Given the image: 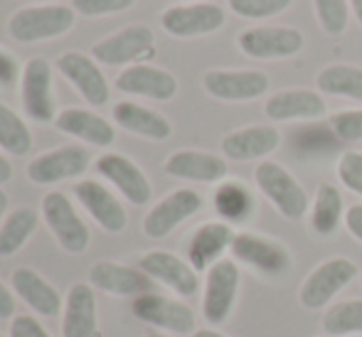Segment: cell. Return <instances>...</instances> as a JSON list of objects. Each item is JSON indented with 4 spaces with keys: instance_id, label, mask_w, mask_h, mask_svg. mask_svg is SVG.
Here are the masks:
<instances>
[{
    "instance_id": "obj_1",
    "label": "cell",
    "mask_w": 362,
    "mask_h": 337,
    "mask_svg": "<svg viewBox=\"0 0 362 337\" xmlns=\"http://www.w3.org/2000/svg\"><path fill=\"white\" fill-rule=\"evenodd\" d=\"M254 180H257L259 190L264 192V197L286 219H300L308 212L310 202L303 185L291 175L281 162H274V160L259 162L257 170H254Z\"/></svg>"
},
{
    "instance_id": "obj_2",
    "label": "cell",
    "mask_w": 362,
    "mask_h": 337,
    "mask_svg": "<svg viewBox=\"0 0 362 337\" xmlns=\"http://www.w3.org/2000/svg\"><path fill=\"white\" fill-rule=\"evenodd\" d=\"M10 35L18 42H42L74 28V8L67 5H35L23 8L10 18Z\"/></svg>"
},
{
    "instance_id": "obj_3",
    "label": "cell",
    "mask_w": 362,
    "mask_h": 337,
    "mask_svg": "<svg viewBox=\"0 0 362 337\" xmlns=\"http://www.w3.org/2000/svg\"><path fill=\"white\" fill-rule=\"evenodd\" d=\"M42 217L57 244L69 254H84L89 249L91 234L84 219L76 214L72 200L64 192H47L42 200Z\"/></svg>"
},
{
    "instance_id": "obj_4",
    "label": "cell",
    "mask_w": 362,
    "mask_h": 337,
    "mask_svg": "<svg viewBox=\"0 0 362 337\" xmlns=\"http://www.w3.org/2000/svg\"><path fill=\"white\" fill-rule=\"evenodd\" d=\"M234 261H242L244 266L254 268L257 273L267 278H279V276L291 271V254L276 239L262 237V234L242 232L234 237L232 244Z\"/></svg>"
},
{
    "instance_id": "obj_5",
    "label": "cell",
    "mask_w": 362,
    "mask_h": 337,
    "mask_svg": "<svg viewBox=\"0 0 362 337\" xmlns=\"http://www.w3.org/2000/svg\"><path fill=\"white\" fill-rule=\"evenodd\" d=\"M20 91H23V109L35 124H52L57 121V101H54L52 67L47 59L33 57L20 76Z\"/></svg>"
},
{
    "instance_id": "obj_6",
    "label": "cell",
    "mask_w": 362,
    "mask_h": 337,
    "mask_svg": "<svg viewBox=\"0 0 362 337\" xmlns=\"http://www.w3.org/2000/svg\"><path fill=\"white\" fill-rule=\"evenodd\" d=\"M237 45L252 59H288L303 49L305 40L300 30L286 25H262L249 28L237 37Z\"/></svg>"
},
{
    "instance_id": "obj_7",
    "label": "cell",
    "mask_w": 362,
    "mask_h": 337,
    "mask_svg": "<svg viewBox=\"0 0 362 337\" xmlns=\"http://www.w3.org/2000/svg\"><path fill=\"white\" fill-rule=\"evenodd\" d=\"M91 52L101 64H111V67L131 64L134 67L136 62H144L156 54V37L148 25H129L116 35H109L101 42H96Z\"/></svg>"
},
{
    "instance_id": "obj_8",
    "label": "cell",
    "mask_w": 362,
    "mask_h": 337,
    "mask_svg": "<svg viewBox=\"0 0 362 337\" xmlns=\"http://www.w3.org/2000/svg\"><path fill=\"white\" fill-rule=\"evenodd\" d=\"M239 293V266L232 259H219L215 266L207 268L205 298H202V313L205 320L219 325L232 315L234 300Z\"/></svg>"
},
{
    "instance_id": "obj_9",
    "label": "cell",
    "mask_w": 362,
    "mask_h": 337,
    "mask_svg": "<svg viewBox=\"0 0 362 337\" xmlns=\"http://www.w3.org/2000/svg\"><path fill=\"white\" fill-rule=\"evenodd\" d=\"M358 276V266H355L350 259L335 256L323 261L313 273L305 278V283L300 285V303L305 308L315 310L323 308L328 300H333L350 280Z\"/></svg>"
},
{
    "instance_id": "obj_10",
    "label": "cell",
    "mask_w": 362,
    "mask_h": 337,
    "mask_svg": "<svg viewBox=\"0 0 362 337\" xmlns=\"http://www.w3.org/2000/svg\"><path fill=\"white\" fill-rule=\"evenodd\" d=\"M269 76L257 69H210L202 86L219 101H254L269 91Z\"/></svg>"
},
{
    "instance_id": "obj_11",
    "label": "cell",
    "mask_w": 362,
    "mask_h": 337,
    "mask_svg": "<svg viewBox=\"0 0 362 337\" xmlns=\"http://www.w3.org/2000/svg\"><path fill=\"white\" fill-rule=\"evenodd\" d=\"M91 165V155L81 146H62L57 150H49L37 155L28 165V177L35 185H54L62 180H74L84 175Z\"/></svg>"
},
{
    "instance_id": "obj_12",
    "label": "cell",
    "mask_w": 362,
    "mask_h": 337,
    "mask_svg": "<svg viewBox=\"0 0 362 337\" xmlns=\"http://www.w3.org/2000/svg\"><path fill=\"white\" fill-rule=\"evenodd\" d=\"M224 10L215 3L173 5L160 15V25L173 37H202L224 25Z\"/></svg>"
},
{
    "instance_id": "obj_13",
    "label": "cell",
    "mask_w": 362,
    "mask_h": 337,
    "mask_svg": "<svg viewBox=\"0 0 362 337\" xmlns=\"http://www.w3.org/2000/svg\"><path fill=\"white\" fill-rule=\"evenodd\" d=\"M134 315L148 325H156L168 333L187 335L195 333V313L190 305L170 300L158 293H144L134 300Z\"/></svg>"
},
{
    "instance_id": "obj_14",
    "label": "cell",
    "mask_w": 362,
    "mask_h": 337,
    "mask_svg": "<svg viewBox=\"0 0 362 337\" xmlns=\"http://www.w3.org/2000/svg\"><path fill=\"white\" fill-rule=\"evenodd\" d=\"M202 209V197L195 190H175L168 197H163L144 219V232L151 239H163L173 232L175 227H180L185 219H190L192 214H197Z\"/></svg>"
},
{
    "instance_id": "obj_15",
    "label": "cell",
    "mask_w": 362,
    "mask_h": 337,
    "mask_svg": "<svg viewBox=\"0 0 362 337\" xmlns=\"http://www.w3.org/2000/svg\"><path fill=\"white\" fill-rule=\"evenodd\" d=\"M96 170L101 177L111 182L121 195L126 197L131 204H148L153 197V187L148 182L146 172L136 165L131 158L121 155V153H104L96 160Z\"/></svg>"
},
{
    "instance_id": "obj_16",
    "label": "cell",
    "mask_w": 362,
    "mask_h": 337,
    "mask_svg": "<svg viewBox=\"0 0 362 337\" xmlns=\"http://www.w3.org/2000/svg\"><path fill=\"white\" fill-rule=\"evenodd\" d=\"M57 69L69 84L81 94V99L89 101L91 106H104L109 104V81H106L104 71L91 57L81 52H64L57 59Z\"/></svg>"
},
{
    "instance_id": "obj_17",
    "label": "cell",
    "mask_w": 362,
    "mask_h": 337,
    "mask_svg": "<svg viewBox=\"0 0 362 337\" xmlns=\"http://www.w3.org/2000/svg\"><path fill=\"white\" fill-rule=\"evenodd\" d=\"M139 268L144 271L148 278L160 280L163 285H168L170 290H175L177 295H195L200 290V278H197V271L190 266L187 261H182L180 256L170 252H148L141 256Z\"/></svg>"
},
{
    "instance_id": "obj_18",
    "label": "cell",
    "mask_w": 362,
    "mask_h": 337,
    "mask_svg": "<svg viewBox=\"0 0 362 337\" xmlns=\"http://www.w3.org/2000/svg\"><path fill=\"white\" fill-rule=\"evenodd\" d=\"M74 197L79 200L81 207L89 212V217L94 219L101 229H106V232L119 234V232H124L126 224H129L124 204L116 200L114 192L101 185V182H94V180L76 182Z\"/></svg>"
},
{
    "instance_id": "obj_19",
    "label": "cell",
    "mask_w": 362,
    "mask_h": 337,
    "mask_svg": "<svg viewBox=\"0 0 362 337\" xmlns=\"http://www.w3.org/2000/svg\"><path fill=\"white\" fill-rule=\"evenodd\" d=\"M116 89L124 94L146 96L156 101H170L177 94V79L170 71L151 64H134L116 76Z\"/></svg>"
},
{
    "instance_id": "obj_20",
    "label": "cell",
    "mask_w": 362,
    "mask_h": 337,
    "mask_svg": "<svg viewBox=\"0 0 362 337\" xmlns=\"http://www.w3.org/2000/svg\"><path fill=\"white\" fill-rule=\"evenodd\" d=\"M281 146V134L274 126H247L222 138V153L229 160H262Z\"/></svg>"
},
{
    "instance_id": "obj_21",
    "label": "cell",
    "mask_w": 362,
    "mask_h": 337,
    "mask_svg": "<svg viewBox=\"0 0 362 337\" xmlns=\"http://www.w3.org/2000/svg\"><path fill=\"white\" fill-rule=\"evenodd\" d=\"M99 335V308L94 288L76 283L64 298L62 337H96Z\"/></svg>"
},
{
    "instance_id": "obj_22",
    "label": "cell",
    "mask_w": 362,
    "mask_h": 337,
    "mask_svg": "<svg viewBox=\"0 0 362 337\" xmlns=\"http://www.w3.org/2000/svg\"><path fill=\"white\" fill-rule=\"evenodd\" d=\"M234 237H237V232L227 222H207L202 227H197L195 234L190 237V244H187L190 266L195 271L215 266L219 259H224L222 254L227 249H232Z\"/></svg>"
},
{
    "instance_id": "obj_23",
    "label": "cell",
    "mask_w": 362,
    "mask_h": 337,
    "mask_svg": "<svg viewBox=\"0 0 362 337\" xmlns=\"http://www.w3.org/2000/svg\"><path fill=\"white\" fill-rule=\"evenodd\" d=\"M264 114L272 121H313L325 114V101L313 89H284L269 96Z\"/></svg>"
},
{
    "instance_id": "obj_24",
    "label": "cell",
    "mask_w": 362,
    "mask_h": 337,
    "mask_svg": "<svg viewBox=\"0 0 362 337\" xmlns=\"http://www.w3.org/2000/svg\"><path fill=\"white\" fill-rule=\"evenodd\" d=\"M13 288L18 298L42 318H54L62 310V295L49 280H45L37 271L23 266L13 271Z\"/></svg>"
},
{
    "instance_id": "obj_25",
    "label": "cell",
    "mask_w": 362,
    "mask_h": 337,
    "mask_svg": "<svg viewBox=\"0 0 362 337\" xmlns=\"http://www.w3.org/2000/svg\"><path fill=\"white\" fill-rule=\"evenodd\" d=\"M89 278L94 288L104 290L111 295H139L151 293V278L141 268H131L124 264L114 261H99L89 271Z\"/></svg>"
},
{
    "instance_id": "obj_26",
    "label": "cell",
    "mask_w": 362,
    "mask_h": 337,
    "mask_svg": "<svg viewBox=\"0 0 362 337\" xmlns=\"http://www.w3.org/2000/svg\"><path fill=\"white\" fill-rule=\"evenodd\" d=\"M165 172L177 180L190 182H219L227 177V162L215 153L177 150L165 160Z\"/></svg>"
},
{
    "instance_id": "obj_27",
    "label": "cell",
    "mask_w": 362,
    "mask_h": 337,
    "mask_svg": "<svg viewBox=\"0 0 362 337\" xmlns=\"http://www.w3.org/2000/svg\"><path fill=\"white\" fill-rule=\"evenodd\" d=\"M57 131L67 136H74L84 143H91V146L99 148H109L111 143L116 141V131L104 116L94 114V111L86 109H64L62 114H57V121H54Z\"/></svg>"
},
{
    "instance_id": "obj_28",
    "label": "cell",
    "mask_w": 362,
    "mask_h": 337,
    "mask_svg": "<svg viewBox=\"0 0 362 337\" xmlns=\"http://www.w3.org/2000/svg\"><path fill=\"white\" fill-rule=\"evenodd\" d=\"M114 121L129 134L144 136L148 141H168L173 134V126L165 116L134 101H119L114 106Z\"/></svg>"
},
{
    "instance_id": "obj_29",
    "label": "cell",
    "mask_w": 362,
    "mask_h": 337,
    "mask_svg": "<svg viewBox=\"0 0 362 337\" xmlns=\"http://www.w3.org/2000/svg\"><path fill=\"white\" fill-rule=\"evenodd\" d=\"M318 91L330 96H345L362 104V69L353 64H328L315 76Z\"/></svg>"
},
{
    "instance_id": "obj_30",
    "label": "cell",
    "mask_w": 362,
    "mask_h": 337,
    "mask_svg": "<svg viewBox=\"0 0 362 337\" xmlns=\"http://www.w3.org/2000/svg\"><path fill=\"white\" fill-rule=\"evenodd\" d=\"M340 219H343V195L335 185L323 182L315 190L313 200V214H310L313 232L320 234V237H330L340 227Z\"/></svg>"
},
{
    "instance_id": "obj_31",
    "label": "cell",
    "mask_w": 362,
    "mask_h": 337,
    "mask_svg": "<svg viewBox=\"0 0 362 337\" xmlns=\"http://www.w3.org/2000/svg\"><path fill=\"white\" fill-rule=\"evenodd\" d=\"M37 224V212L30 207H20L13 214H8V219L0 227V256H15L35 234Z\"/></svg>"
},
{
    "instance_id": "obj_32",
    "label": "cell",
    "mask_w": 362,
    "mask_h": 337,
    "mask_svg": "<svg viewBox=\"0 0 362 337\" xmlns=\"http://www.w3.org/2000/svg\"><path fill=\"white\" fill-rule=\"evenodd\" d=\"M215 209L222 217V222H244L252 214V195L242 182H222L215 192Z\"/></svg>"
},
{
    "instance_id": "obj_33",
    "label": "cell",
    "mask_w": 362,
    "mask_h": 337,
    "mask_svg": "<svg viewBox=\"0 0 362 337\" xmlns=\"http://www.w3.org/2000/svg\"><path fill=\"white\" fill-rule=\"evenodd\" d=\"M0 148L13 155H28L33 150V134L28 124L5 104H0Z\"/></svg>"
},
{
    "instance_id": "obj_34",
    "label": "cell",
    "mask_w": 362,
    "mask_h": 337,
    "mask_svg": "<svg viewBox=\"0 0 362 337\" xmlns=\"http://www.w3.org/2000/svg\"><path fill=\"white\" fill-rule=\"evenodd\" d=\"M323 330L330 337L362 333V300H343L323 315Z\"/></svg>"
},
{
    "instance_id": "obj_35",
    "label": "cell",
    "mask_w": 362,
    "mask_h": 337,
    "mask_svg": "<svg viewBox=\"0 0 362 337\" xmlns=\"http://www.w3.org/2000/svg\"><path fill=\"white\" fill-rule=\"evenodd\" d=\"M315 18L323 32L328 35H343L350 23V3L348 0H313Z\"/></svg>"
},
{
    "instance_id": "obj_36",
    "label": "cell",
    "mask_w": 362,
    "mask_h": 337,
    "mask_svg": "<svg viewBox=\"0 0 362 337\" xmlns=\"http://www.w3.org/2000/svg\"><path fill=\"white\" fill-rule=\"evenodd\" d=\"M232 13L247 20H267L274 15L284 13L293 5V0H227Z\"/></svg>"
},
{
    "instance_id": "obj_37",
    "label": "cell",
    "mask_w": 362,
    "mask_h": 337,
    "mask_svg": "<svg viewBox=\"0 0 362 337\" xmlns=\"http://www.w3.org/2000/svg\"><path fill=\"white\" fill-rule=\"evenodd\" d=\"M338 177L350 192L362 197V153L345 150L338 160Z\"/></svg>"
},
{
    "instance_id": "obj_38",
    "label": "cell",
    "mask_w": 362,
    "mask_h": 337,
    "mask_svg": "<svg viewBox=\"0 0 362 337\" xmlns=\"http://www.w3.org/2000/svg\"><path fill=\"white\" fill-rule=\"evenodd\" d=\"M330 129L335 131V136L340 141H348V143L362 141V109L333 114L330 116Z\"/></svg>"
},
{
    "instance_id": "obj_39",
    "label": "cell",
    "mask_w": 362,
    "mask_h": 337,
    "mask_svg": "<svg viewBox=\"0 0 362 337\" xmlns=\"http://www.w3.org/2000/svg\"><path fill=\"white\" fill-rule=\"evenodd\" d=\"M136 0H74L72 8L76 13L86 15V18H96V15H111L129 10Z\"/></svg>"
},
{
    "instance_id": "obj_40",
    "label": "cell",
    "mask_w": 362,
    "mask_h": 337,
    "mask_svg": "<svg viewBox=\"0 0 362 337\" xmlns=\"http://www.w3.org/2000/svg\"><path fill=\"white\" fill-rule=\"evenodd\" d=\"M10 337H52V335L33 315H15V320L10 323Z\"/></svg>"
},
{
    "instance_id": "obj_41",
    "label": "cell",
    "mask_w": 362,
    "mask_h": 337,
    "mask_svg": "<svg viewBox=\"0 0 362 337\" xmlns=\"http://www.w3.org/2000/svg\"><path fill=\"white\" fill-rule=\"evenodd\" d=\"M20 76H23V71H20L18 59H15L8 49L0 47V86L8 89V86H13Z\"/></svg>"
},
{
    "instance_id": "obj_42",
    "label": "cell",
    "mask_w": 362,
    "mask_h": 337,
    "mask_svg": "<svg viewBox=\"0 0 362 337\" xmlns=\"http://www.w3.org/2000/svg\"><path fill=\"white\" fill-rule=\"evenodd\" d=\"M345 227L358 242H362V204H353L345 209Z\"/></svg>"
},
{
    "instance_id": "obj_43",
    "label": "cell",
    "mask_w": 362,
    "mask_h": 337,
    "mask_svg": "<svg viewBox=\"0 0 362 337\" xmlns=\"http://www.w3.org/2000/svg\"><path fill=\"white\" fill-rule=\"evenodd\" d=\"M13 315H15V295L0 280V320H10Z\"/></svg>"
},
{
    "instance_id": "obj_44",
    "label": "cell",
    "mask_w": 362,
    "mask_h": 337,
    "mask_svg": "<svg viewBox=\"0 0 362 337\" xmlns=\"http://www.w3.org/2000/svg\"><path fill=\"white\" fill-rule=\"evenodd\" d=\"M10 177H13V165H10L8 158L0 155V185H5V182H10Z\"/></svg>"
},
{
    "instance_id": "obj_45",
    "label": "cell",
    "mask_w": 362,
    "mask_h": 337,
    "mask_svg": "<svg viewBox=\"0 0 362 337\" xmlns=\"http://www.w3.org/2000/svg\"><path fill=\"white\" fill-rule=\"evenodd\" d=\"M348 3H350V10H353L355 20H358L360 28H362V0H348Z\"/></svg>"
},
{
    "instance_id": "obj_46",
    "label": "cell",
    "mask_w": 362,
    "mask_h": 337,
    "mask_svg": "<svg viewBox=\"0 0 362 337\" xmlns=\"http://www.w3.org/2000/svg\"><path fill=\"white\" fill-rule=\"evenodd\" d=\"M192 337H227V335L217 333V330H195Z\"/></svg>"
},
{
    "instance_id": "obj_47",
    "label": "cell",
    "mask_w": 362,
    "mask_h": 337,
    "mask_svg": "<svg viewBox=\"0 0 362 337\" xmlns=\"http://www.w3.org/2000/svg\"><path fill=\"white\" fill-rule=\"evenodd\" d=\"M5 209H8V195H5V192L0 190V219H3Z\"/></svg>"
},
{
    "instance_id": "obj_48",
    "label": "cell",
    "mask_w": 362,
    "mask_h": 337,
    "mask_svg": "<svg viewBox=\"0 0 362 337\" xmlns=\"http://www.w3.org/2000/svg\"><path fill=\"white\" fill-rule=\"evenodd\" d=\"M23 3H54V0H23Z\"/></svg>"
},
{
    "instance_id": "obj_49",
    "label": "cell",
    "mask_w": 362,
    "mask_h": 337,
    "mask_svg": "<svg viewBox=\"0 0 362 337\" xmlns=\"http://www.w3.org/2000/svg\"><path fill=\"white\" fill-rule=\"evenodd\" d=\"M148 337H165V335H160V333H151Z\"/></svg>"
},
{
    "instance_id": "obj_50",
    "label": "cell",
    "mask_w": 362,
    "mask_h": 337,
    "mask_svg": "<svg viewBox=\"0 0 362 337\" xmlns=\"http://www.w3.org/2000/svg\"><path fill=\"white\" fill-rule=\"evenodd\" d=\"M0 337H3V335H0Z\"/></svg>"
}]
</instances>
